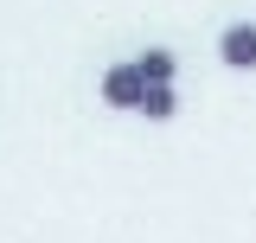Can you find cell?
<instances>
[{
	"mask_svg": "<svg viewBox=\"0 0 256 243\" xmlns=\"http://www.w3.org/2000/svg\"><path fill=\"white\" fill-rule=\"evenodd\" d=\"M218 64H230V70H256V20H237V26L218 32Z\"/></svg>",
	"mask_w": 256,
	"mask_h": 243,
	"instance_id": "cell-1",
	"label": "cell"
},
{
	"mask_svg": "<svg viewBox=\"0 0 256 243\" xmlns=\"http://www.w3.org/2000/svg\"><path fill=\"white\" fill-rule=\"evenodd\" d=\"M141 90H148V84H141V70H134V64H109V70H102V84H96V96H102L109 109H134Z\"/></svg>",
	"mask_w": 256,
	"mask_h": 243,
	"instance_id": "cell-2",
	"label": "cell"
},
{
	"mask_svg": "<svg viewBox=\"0 0 256 243\" xmlns=\"http://www.w3.org/2000/svg\"><path fill=\"white\" fill-rule=\"evenodd\" d=\"M128 64L141 70V84H173V77H180V58H173L166 45H148L141 58H128Z\"/></svg>",
	"mask_w": 256,
	"mask_h": 243,
	"instance_id": "cell-3",
	"label": "cell"
},
{
	"mask_svg": "<svg viewBox=\"0 0 256 243\" xmlns=\"http://www.w3.org/2000/svg\"><path fill=\"white\" fill-rule=\"evenodd\" d=\"M134 116L173 122V116H180V90H173V84H148V90H141V102H134Z\"/></svg>",
	"mask_w": 256,
	"mask_h": 243,
	"instance_id": "cell-4",
	"label": "cell"
}]
</instances>
